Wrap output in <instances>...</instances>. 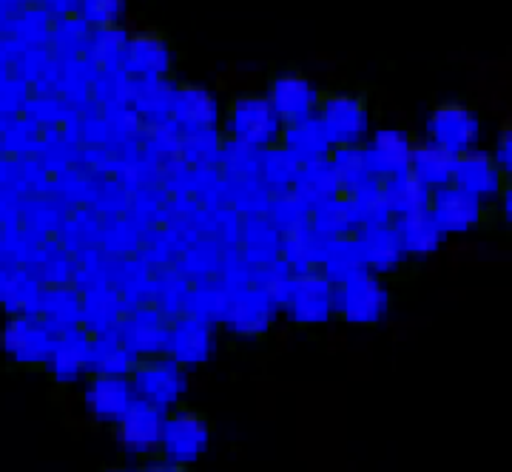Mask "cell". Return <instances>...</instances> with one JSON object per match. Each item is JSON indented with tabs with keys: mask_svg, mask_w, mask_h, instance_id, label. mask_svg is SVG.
Instances as JSON below:
<instances>
[{
	"mask_svg": "<svg viewBox=\"0 0 512 472\" xmlns=\"http://www.w3.org/2000/svg\"><path fill=\"white\" fill-rule=\"evenodd\" d=\"M55 336V330L37 313H12L0 330V350L12 364L37 370L49 359Z\"/></svg>",
	"mask_w": 512,
	"mask_h": 472,
	"instance_id": "8992f818",
	"label": "cell"
},
{
	"mask_svg": "<svg viewBox=\"0 0 512 472\" xmlns=\"http://www.w3.org/2000/svg\"><path fill=\"white\" fill-rule=\"evenodd\" d=\"M330 279L322 273V268L313 271L293 273L291 293L285 299V316L293 325L299 327H322L333 319V308H330Z\"/></svg>",
	"mask_w": 512,
	"mask_h": 472,
	"instance_id": "52a82bcc",
	"label": "cell"
},
{
	"mask_svg": "<svg viewBox=\"0 0 512 472\" xmlns=\"http://www.w3.org/2000/svg\"><path fill=\"white\" fill-rule=\"evenodd\" d=\"M276 319V305L259 291L256 285L239 288L228 296L225 316L220 325H225L239 339H259L265 336Z\"/></svg>",
	"mask_w": 512,
	"mask_h": 472,
	"instance_id": "5bb4252c",
	"label": "cell"
},
{
	"mask_svg": "<svg viewBox=\"0 0 512 472\" xmlns=\"http://www.w3.org/2000/svg\"><path fill=\"white\" fill-rule=\"evenodd\" d=\"M80 310H83L80 296L69 285H49V288L40 291L37 316L52 327L55 333L80 327Z\"/></svg>",
	"mask_w": 512,
	"mask_h": 472,
	"instance_id": "cb8c5ba5",
	"label": "cell"
},
{
	"mask_svg": "<svg viewBox=\"0 0 512 472\" xmlns=\"http://www.w3.org/2000/svg\"><path fill=\"white\" fill-rule=\"evenodd\" d=\"M356 242L362 251L365 271L376 273V276L393 273L404 262L402 245H399L393 225H367L362 234H356Z\"/></svg>",
	"mask_w": 512,
	"mask_h": 472,
	"instance_id": "44dd1931",
	"label": "cell"
},
{
	"mask_svg": "<svg viewBox=\"0 0 512 472\" xmlns=\"http://www.w3.org/2000/svg\"><path fill=\"white\" fill-rule=\"evenodd\" d=\"M171 100H174V86L168 80H140L134 89V106L154 123L171 117Z\"/></svg>",
	"mask_w": 512,
	"mask_h": 472,
	"instance_id": "f546056e",
	"label": "cell"
},
{
	"mask_svg": "<svg viewBox=\"0 0 512 472\" xmlns=\"http://www.w3.org/2000/svg\"><path fill=\"white\" fill-rule=\"evenodd\" d=\"M382 194L387 211L396 214V217L419 214V211H427V205H430V188L410 171H404L399 177H390V180H382Z\"/></svg>",
	"mask_w": 512,
	"mask_h": 472,
	"instance_id": "d4e9b609",
	"label": "cell"
},
{
	"mask_svg": "<svg viewBox=\"0 0 512 472\" xmlns=\"http://www.w3.org/2000/svg\"><path fill=\"white\" fill-rule=\"evenodd\" d=\"M427 140L450 154H464L478 146L481 117L467 103H441L427 117Z\"/></svg>",
	"mask_w": 512,
	"mask_h": 472,
	"instance_id": "9c48e42d",
	"label": "cell"
},
{
	"mask_svg": "<svg viewBox=\"0 0 512 472\" xmlns=\"http://www.w3.org/2000/svg\"><path fill=\"white\" fill-rule=\"evenodd\" d=\"M222 131L228 143L239 151H265L279 146L285 123L271 106L268 94H239L222 109Z\"/></svg>",
	"mask_w": 512,
	"mask_h": 472,
	"instance_id": "6da1fadb",
	"label": "cell"
},
{
	"mask_svg": "<svg viewBox=\"0 0 512 472\" xmlns=\"http://www.w3.org/2000/svg\"><path fill=\"white\" fill-rule=\"evenodd\" d=\"M140 472H191V467H180V464H171V461H165L160 455H154V458L143 461Z\"/></svg>",
	"mask_w": 512,
	"mask_h": 472,
	"instance_id": "e575fe53",
	"label": "cell"
},
{
	"mask_svg": "<svg viewBox=\"0 0 512 472\" xmlns=\"http://www.w3.org/2000/svg\"><path fill=\"white\" fill-rule=\"evenodd\" d=\"M222 123V106L217 94L205 86H174L171 100V126L185 137L217 134Z\"/></svg>",
	"mask_w": 512,
	"mask_h": 472,
	"instance_id": "8fae6325",
	"label": "cell"
},
{
	"mask_svg": "<svg viewBox=\"0 0 512 472\" xmlns=\"http://www.w3.org/2000/svg\"><path fill=\"white\" fill-rule=\"evenodd\" d=\"M126 15V0H77V18L89 29L120 26Z\"/></svg>",
	"mask_w": 512,
	"mask_h": 472,
	"instance_id": "1f68e13d",
	"label": "cell"
},
{
	"mask_svg": "<svg viewBox=\"0 0 512 472\" xmlns=\"http://www.w3.org/2000/svg\"><path fill=\"white\" fill-rule=\"evenodd\" d=\"M330 308L333 316L345 325H379L390 310V291L382 276L362 271L330 288Z\"/></svg>",
	"mask_w": 512,
	"mask_h": 472,
	"instance_id": "7a4b0ae2",
	"label": "cell"
},
{
	"mask_svg": "<svg viewBox=\"0 0 512 472\" xmlns=\"http://www.w3.org/2000/svg\"><path fill=\"white\" fill-rule=\"evenodd\" d=\"M89 342H92V336L83 327L57 333L52 353L43 364L49 379L57 387H74L89 376Z\"/></svg>",
	"mask_w": 512,
	"mask_h": 472,
	"instance_id": "ac0fdd59",
	"label": "cell"
},
{
	"mask_svg": "<svg viewBox=\"0 0 512 472\" xmlns=\"http://www.w3.org/2000/svg\"><path fill=\"white\" fill-rule=\"evenodd\" d=\"M211 322L197 319V316H188L180 313L171 319L168 325V345H165V356L174 359L183 370L188 367H202V364L211 362L214 350H217V333H214Z\"/></svg>",
	"mask_w": 512,
	"mask_h": 472,
	"instance_id": "7c38bea8",
	"label": "cell"
},
{
	"mask_svg": "<svg viewBox=\"0 0 512 472\" xmlns=\"http://www.w3.org/2000/svg\"><path fill=\"white\" fill-rule=\"evenodd\" d=\"M268 100H271V106L279 114V120L285 126H293V123L311 120L313 114H316V106L322 100V91H319V86L313 83L308 74L282 72L271 80Z\"/></svg>",
	"mask_w": 512,
	"mask_h": 472,
	"instance_id": "9a60e30c",
	"label": "cell"
},
{
	"mask_svg": "<svg viewBox=\"0 0 512 472\" xmlns=\"http://www.w3.org/2000/svg\"><path fill=\"white\" fill-rule=\"evenodd\" d=\"M6 3H12V6H29L32 0H6Z\"/></svg>",
	"mask_w": 512,
	"mask_h": 472,
	"instance_id": "74e56055",
	"label": "cell"
},
{
	"mask_svg": "<svg viewBox=\"0 0 512 472\" xmlns=\"http://www.w3.org/2000/svg\"><path fill=\"white\" fill-rule=\"evenodd\" d=\"M123 63H126V72L137 80H165L174 69V52L163 35L134 32L128 35Z\"/></svg>",
	"mask_w": 512,
	"mask_h": 472,
	"instance_id": "ffe728a7",
	"label": "cell"
},
{
	"mask_svg": "<svg viewBox=\"0 0 512 472\" xmlns=\"http://www.w3.org/2000/svg\"><path fill=\"white\" fill-rule=\"evenodd\" d=\"M208 447H211V424L200 410L180 404L165 413L160 447H157L160 458L180 467H194L208 453Z\"/></svg>",
	"mask_w": 512,
	"mask_h": 472,
	"instance_id": "3957f363",
	"label": "cell"
},
{
	"mask_svg": "<svg viewBox=\"0 0 512 472\" xmlns=\"http://www.w3.org/2000/svg\"><path fill=\"white\" fill-rule=\"evenodd\" d=\"M339 194H342V191H339V182H336V177H333L328 160H325V163L299 168L296 197H299L302 202L322 208V205H328V202L339 200Z\"/></svg>",
	"mask_w": 512,
	"mask_h": 472,
	"instance_id": "83f0119b",
	"label": "cell"
},
{
	"mask_svg": "<svg viewBox=\"0 0 512 472\" xmlns=\"http://www.w3.org/2000/svg\"><path fill=\"white\" fill-rule=\"evenodd\" d=\"M393 231L399 236L402 254L410 256V259H427V256L439 254V248L444 245V239H447L439 231V225L433 222L430 211L396 217Z\"/></svg>",
	"mask_w": 512,
	"mask_h": 472,
	"instance_id": "603a6c76",
	"label": "cell"
},
{
	"mask_svg": "<svg viewBox=\"0 0 512 472\" xmlns=\"http://www.w3.org/2000/svg\"><path fill=\"white\" fill-rule=\"evenodd\" d=\"M43 9H46L49 15L74 18V15H77V0H43Z\"/></svg>",
	"mask_w": 512,
	"mask_h": 472,
	"instance_id": "836d02e7",
	"label": "cell"
},
{
	"mask_svg": "<svg viewBox=\"0 0 512 472\" xmlns=\"http://www.w3.org/2000/svg\"><path fill=\"white\" fill-rule=\"evenodd\" d=\"M450 185H456L461 191H467L470 197H476L484 205L498 200V194L507 188V174L495 165L490 157V151L481 148H470L464 154H458L456 165H453V180Z\"/></svg>",
	"mask_w": 512,
	"mask_h": 472,
	"instance_id": "2e32d148",
	"label": "cell"
},
{
	"mask_svg": "<svg viewBox=\"0 0 512 472\" xmlns=\"http://www.w3.org/2000/svg\"><path fill=\"white\" fill-rule=\"evenodd\" d=\"M126 43L128 35L123 26H103V29H94L92 37H89V55L97 66L114 69L117 63H123Z\"/></svg>",
	"mask_w": 512,
	"mask_h": 472,
	"instance_id": "4dcf8cb0",
	"label": "cell"
},
{
	"mask_svg": "<svg viewBox=\"0 0 512 472\" xmlns=\"http://www.w3.org/2000/svg\"><path fill=\"white\" fill-rule=\"evenodd\" d=\"M453 165H456V154H450V151H444L436 143L424 140V143L413 148L410 174H416L433 191V188H441V185H450V180H453Z\"/></svg>",
	"mask_w": 512,
	"mask_h": 472,
	"instance_id": "484cf974",
	"label": "cell"
},
{
	"mask_svg": "<svg viewBox=\"0 0 512 472\" xmlns=\"http://www.w3.org/2000/svg\"><path fill=\"white\" fill-rule=\"evenodd\" d=\"M279 148H282L299 168H305V165L325 163L333 146L328 143L322 126L316 123V117H311V120H302V123H293V126L282 128Z\"/></svg>",
	"mask_w": 512,
	"mask_h": 472,
	"instance_id": "7402d4cb",
	"label": "cell"
},
{
	"mask_svg": "<svg viewBox=\"0 0 512 472\" xmlns=\"http://www.w3.org/2000/svg\"><path fill=\"white\" fill-rule=\"evenodd\" d=\"M165 410L146 404V401L134 399L128 404V410L117 418L114 430H117V444L128 458L134 461H148L157 455L160 447V433H163Z\"/></svg>",
	"mask_w": 512,
	"mask_h": 472,
	"instance_id": "ba28073f",
	"label": "cell"
},
{
	"mask_svg": "<svg viewBox=\"0 0 512 472\" xmlns=\"http://www.w3.org/2000/svg\"><path fill=\"white\" fill-rule=\"evenodd\" d=\"M9 279H12V268H6V265L0 262V302H3V296H6V288H9Z\"/></svg>",
	"mask_w": 512,
	"mask_h": 472,
	"instance_id": "d590c367",
	"label": "cell"
},
{
	"mask_svg": "<svg viewBox=\"0 0 512 472\" xmlns=\"http://www.w3.org/2000/svg\"><path fill=\"white\" fill-rule=\"evenodd\" d=\"M490 157L495 160V165L504 171V174H510L512 171V134L510 128H501V134H498V140H495V148L490 151Z\"/></svg>",
	"mask_w": 512,
	"mask_h": 472,
	"instance_id": "d6a6232c",
	"label": "cell"
},
{
	"mask_svg": "<svg viewBox=\"0 0 512 472\" xmlns=\"http://www.w3.org/2000/svg\"><path fill=\"white\" fill-rule=\"evenodd\" d=\"M137 399L128 376H103V373H89L83 379L80 401L86 413L100 421V424H117V418L128 410V404Z\"/></svg>",
	"mask_w": 512,
	"mask_h": 472,
	"instance_id": "d6986e66",
	"label": "cell"
},
{
	"mask_svg": "<svg viewBox=\"0 0 512 472\" xmlns=\"http://www.w3.org/2000/svg\"><path fill=\"white\" fill-rule=\"evenodd\" d=\"M313 117L325 131L330 146H362L370 134V109L359 94H325Z\"/></svg>",
	"mask_w": 512,
	"mask_h": 472,
	"instance_id": "5b68a950",
	"label": "cell"
},
{
	"mask_svg": "<svg viewBox=\"0 0 512 472\" xmlns=\"http://www.w3.org/2000/svg\"><path fill=\"white\" fill-rule=\"evenodd\" d=\"M168 325H171V319L163 310L154 305H140L120 319L114 333L134 359H151V356H165Z\"/></svg>",
	"mask_w": 512,
	"mask_h": 472,
	"instance_id": "4fadbf2b",
	"label": "cell"
},
{
	"mask_svg": "<svg viewBox=\"0 0 512 472\" xmlns=\"http://www.w3.org/2000/svg\"><path fill=\"white\" fill-rule=\"evenodd\" d=\"M328 165L339 182V191H356L362 182L370 180L362 146H333L328 154Z\"/></svg>",
	"mask_w": 512,
	"mask_h": 472,
	"instance_id": "f1b7e54d",
	"label": "cell"
},
{
	"mask_svg": "<svg viewBox=\"0 0 512 472\" xmlns=\"http://www.w3.org/2000/svg\"><path fill=\"white\" fill-rule=\"evenodd\" d=\"M106 472H140V467H109Z\"/></svg>",
	"mask_w": 512,
	"mask_h": 472,
	"instance_id": "8d00e7d4",
	"label": "cell"
},
{
	"mask_svg": "<svg viewBox=\"0 0 512 472\" xmlns=\"http://www.w3.org/2000/svg\"><path fill=\"white\" fill-rule=\"evenodd\" d=\"M134 356L128 353L126 345L117 339V333H100L89 342V373H103V376H128L134 367Z\"/></svg>",
	"mask_w": 512,
	"mask_h": 472,
	"instance_id": "4316f807",
	"label": "cell"
},
{
	"mask_svg": "<svg viewBox=\"0 0 512 472\" xmlns=\"http://www.w3.org/2000/svg\"><path fill=\"white\" fill-rule=\"evenodd\" d=\"M433 222L439 225L444 236H464L476 231L487 219V205L456 185H441L430 191V205H427Z\"/></svg>",
	"mask_w": 512,
	"mask_h": 472,
	"instance_id": "30bf717a",
	"label": "cell"
},
{
	"mask_svg": "<svg viewBox=\"0 0 512 472\" xmlns=\"http://www.w3.org/2000/svg\"><path fill=\"white\" fill-rule=\"evenodd\" d=\"M128 382L134 396L146 404H154L160 410H174L183 404L185 390H188V376L180 364L168 356H151V359H137L131 373H128Z\"/></svg>",
	"mask_w": 512,
	"mask_h": 472,
	"instance_id": "277c9868",
	"label": "cell"
},
{
	"mask_svg": "<svg viewBox=\"0 0 512 472\" xmlns=\"http://www.w3.org/2000/svg\"><path fill=\"white\" fill-rule=\"evenodd\" d=\"M365 148L367 174L373 180H390L410 171V157H413V137L404 128H379L373 137L362 143Z\"/></svg>",
	"mask_w": 512,
	"mask_h": 472,
	"instance_id": "e0dca14e",
	"label": "cell"
}]
</instances>
